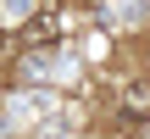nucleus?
I'll return each instance as SVG.
<instances>
[{
	"instance_id": "nucleus-1",
	"label": "nucleus",
	"mask_w": 150,
	"mask_h": 139,
	"mask_svg": "<svg viewBox=\"0 0 150 139\" xmlns=\"http://www.w3.org/2000/svg\"><path fill=\"white\" fill-rule=\"evenodd\" d=\"M22 33H28L33 45H45V39H56V33H61V11H33V17L22 22Z\"/></svg>"
},
{
	"instance_id": "nucleus-2",
	"label": "nucleus",
	"mask_w": 150,
	"mask_h": 139,
	"mask_svg": "<svg viewBox=\"0 0 150 139\" xmlns=\"http://www.w3.org/2000/svg\"><path fill=\"white\" fill-rule=\"evenodd\" d=\"M122 111H128V117H150V89L145 84H134V89L122 95Z\"/></svg>"
},
{
	"instance_id": "nucleus-3",
	"label": "nucleus",
	"mask_w": 150,
	"mask_h": 139,
	"mask_svg": "<svg viewBox=\"0 0 150 139\" xmlns=\"http://www.w3.org/2000/svg\"><path fill=\"white\" fill-rule=\"evenodd\" d=\"M0 11H6L11 22H28V17H33V11H28V0H0Z\"/></svg>"
}]
</instances>
